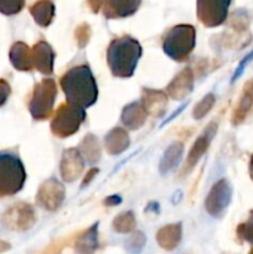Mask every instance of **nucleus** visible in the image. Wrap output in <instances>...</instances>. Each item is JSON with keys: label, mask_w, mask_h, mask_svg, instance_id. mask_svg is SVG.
I'll list each match as a JSON object with an SVG mask.
<instances>
[{"label": "nucleus", "mask_w": 253, "mask_h": 254, "mask_svg": "<svg viewBox=\"0 0 253 254\" xmlns=\"http://www.w3.org/2000/svg\"><path fill=\"white\" fill-rule=\"evenodd\" d=\"M62 91L64 92L67 103L86 109L93 106L98 98V87L93 73L86 64L72 67L62 76Z\"/></svg>", "instance_id": "obj_1"}, {"label": "nucleus", "mask_w": 253, "mask_h": 254, "mask_svg": "<svg viewBox=\"0 0 253 254\" xmlns=\"http://www.w3.org/2000/svg\"><path fill=\"white\" fill-rule=\"evenodd\" d=\"M143 50L140 44L130 36L114 39L107 50V62L112 74L118 78H129L135 72Z\"/></svg>", "instance_id": "obj_2"}, {"label": "nucleus", "mask_w": 253, "mask_h": 254, "mask_svg": "<svg viewBox=\"0 0 253 254\" xmlns=\"http://www.w3.org/2000/svg\"><path fill=\"white\" fill-rule=\"evenodd\" d=\"M196 45V30L191 25H176L165 34L163 50L171 60L184 62L189 60Z\"/></svg>", "instance_id": "obj_3"}, {"label": "nucleus", "mask_w": 253, "mask_h": 254, "mask_svg": "<svg viewBox=\"0 0 253 254\" xmlns=\"http://www.w3.org/2000/svg\"><path fill=\"white\" fill-rule=\"evenodd\" d=\"M25 180L26 173L19 156L11 151H0V197L19 192Z\"/></svg>", "instance_id": "obj_4"}, {"label": "nucleus", "mask_w": 253, "mask_h": 254, "mask_svg": "<svg viewBox=\"0 0 253 254\" xmlns=\"http://www.w3.org/2000/svg\"><path fill=\"white\" fill-rule=\"evenodd\" d=\"M86 119V109L71 103H64L57 108L51 121V131L59 138H68L77 133Z\"/></svg>", "instance_id": "obj_5"}, {"label": "nucleus", "mask_w": 253, "mask_h": 254, "mask_svg": "<svg viewBox=\"0 0 253 254\" xmlns=\"http://www.w3.org/2000/svg\"><path fill=\"white\" fill-rule=\"evenodd\" d=\"M56 96L57 86L52 78H44L35 86L29 103V111L34 119L45 121L51 117Z\"/></svg>", "instance_id": "obj_6"}, {"label": "nucleus", "mask_w": 253, "mask_h": 254, "mask_svg": "<svg viewBox=\"0 0 253 254\" xmlns=\"http://www.w3.org/2000/svg\"><path fill=\"white\" fill-rule=\"evenodd\" d=\"M232 0H197V17L205 26L216 27L227 19Z\"/></svg>", "instance_id": "obj_7"}, {"label": "nucleus", "mask_w": 253, "mask_h": 254, "mask_svg": "<svg viewBox=\"0 0 253 254\" xmlns=\"http://www.w3.org/2000/svg\"><path fill=\"white\" fill-rule=\"evenodd\" d=\"M232 189L226 179H221L215 184L205 200V208L208 215L221 217L230 205Z\"/></svg>", "instance_id": "obj_8"}, {"label": "nucleus", "mask_w": 253, "mask_h": 254, "mask_svg": "<svg viewBox=\"0 0 253 254\" xmlns=\"http://www.w3.org/2000/svg\"><path fill=\"white\" fill-rule=\"evenodd\" d=\"M64 188L56 179H49L40 186L36 195V203L49 211H56L64 201Z\"/></svg>", "instance_id": "obj_9"}, {"label": "nucleus", "mask_w": 253, "mask_h": 254, "mask_svg": "<svg viewBox=\"0 0 253 254\" xmlns=\"http://www.w3.org/2000/svg\"><path fill=\"white\" fill-rule=\"evenodd\" d=\"M216 130H217V124L210 123L208 127L206 128V130L196 139V141L193 143L192 148L189 151L188 156H186L185 165H184L183 171H181L180 176L189 175L191 171L193 170V168L196 166V164L198 163L201 158H202L203 154L207 151L208 146H210L211 140H212L213 135H215Z\"/></svg>", "instance_id": "obj_10"}, {"label": "nucleus", "mask_w": 253, "mask_h": 254, "mask_svg": "<svg viewBox=\"0 0 253 254\" xmlns=\"http://www.w3.org/2000/svg\"><path fill=\"white\" fill-rule=\"evenodd\" d=\"M84 168V159L77 148H69L63 151L60 173L61 178L67 183H72L79 178Z\"/></svg>", "instance_id": "obj_11"}, {"label": "nucleus", "mask_w": 253, "mask_h": 254, "mask_svg": "<svg viewBox=\"0 0 253 254\" xmlns=\"http://www.w3.org/2000/svg\"><path fill=\"white\" fill-rule=\"evenodd\" d=\"M6 223L10 228L17 231L30 230L36 222V215L34 208L27 203H19L15 205L5 216Z\"/></svg>", "instance_id": "obj_12"}, {"label": "nucleus", "mask_w": 253, "mask_h": 254, "mask_svg": "<svg viewBox=\"0 0 253 254\" xmlns=\"http://www.w3.org/2000/svg\"><path fill=\"white\" fill-rule=\"evenodd\" d=\"M193 82H195V74H193L192 69L190 67L184 68L168 84L166 93L170 98L176 99V101L186 98L192 92Z\"/></svg>", "instance_id": "obj_13"}, {"label": "nucleus", "mask_w": 253, "mask_h": 254, "mask_svg": "<svg viewBox=\"0 0 253 254\" xmlns=\"http://www.w3.org/2000/svg\"><path fill=\"white\" fill-rule=\"evenodd\" d=\"M32 68L42 74H51L54 71L55 52L47 42L40 41L31 49Z\"/></svg>", "instance_id": "obj_14"}, {"label": "nucleus", "mask_w": 253, "mask_h": 254, "mask_svg": "<svg viewBox=\"0 0 253 254\" xmlns=\"http://www.w3.org/2000/svg\"><path fill=\"white\" fill-rule=\"evenodd\" d=\"M104 16L108 19H122L135 14L141 0H101Z\"/></svg>", "instance_id": "obj_15"}, {"label": "nucleus", "mask_w": 253, "mask_h": 254, "mask_svg": "<svg viewBox=\"0 0 253 254\" xmlns=\"http://www.w3.org/2000/svg\"><path fill=\"white\" fill-rule=\"evenodd\" d=\"M140 103L148 116L159 118V117H163L165 114L166 107H168V96L161 91L144 88L141 92Z\"/></svg>", "instance_id": "obj_16"}, {"label": "nucleus", "mask_w": 253, "mask_h": 254, "mask_svg": "<svg viewBox=\"0 0 253 254\" xmlns=\"http://www.w3.org/2000/svg\"><path fill=\"white\" fill-rule=\"evenodd\" d=\"M146 117L148 114L140 102H133V103L128 104L124 107L123 112H122V122H123L124 127L131 129V130L140 129L145 123Z\"/></svg>", "instance_id": "obj_17"}, {"label": "nucleus", "mask_w": 253, "mask_h": 254, "mask_svg": "<svg viewBox=\"0 0 253 254\" xmlns=\"http://www.w3.org/2000/svg\"><path fill=\"white\" fill-rule=\"evenodd\" d=\"M129 143H130L129 135L123 128H113L108 131L104 138V146H106L107 153L111 155H118L123 153L128 149Z\"/></svg>", "instance_id": "obj_18"}, {"label": "nucleus", "mask_w": 253, "mask_h": 254, "mask_svg": "<svg viewBox=\"0 0 253 254\" xmlns=\"http://www.w3.org/2000/svg\"><path fill=\"white\" fill-rule=\"evenodd\" d=\"M181 236H183L181 223H173V225H168L158 231V233H156V242L164 250L173 251L180 243Z\"/></svg>", "instance_id": "obj_19"}, {"label": "nucleus", "mask_w": 253, "mask_h": 254, "mask_svg": "<svg viewBox=\"0 0 253 254\" xmlns=\"http://www.w3.org/2000/svg\"><path fill=\"white\" fill-rule=\"evenodd\" d=\"M98 248V223L82 232L74 242V251L78 254H93Z\"/></svg>", "instance_id": "obj_20"}, {"label": "nucleus", "mask_w": 253, "mask_h": 254, "mask_svg": "<svg viewBox=\"0 0 253 254\" xmlns=\"http://www.w3.org/2000/svg\"><path fill=\"white\" fill-rule=\"evenodd\" d=\"M184 154V144L181 141H175L171 144L164 153L163 158H161L160 165H159V170H160L161 175H166V174L171 173L178 168L179 163L183 159Z\"/></svg>", "instance_id": "obj_21"}, {"label": "nucleus", "mask_w": 253, "mask_h": 254, "mask_svg": "<svg viewBox=\"0 0 253 254\" xmlns=\"http://www.w3.org/2000/svg\"><path fill=\"white\" fill-rule=\"evenodd\" d=\"M10 61L19 71H31V49L24 42H16L10 50Z\"/></svg>", "instance_id": "obj_22"}, {"label": "nucleus", "mask_w": 253, "mask_h": 254, "mask_svg": "<svg viewBox=\"0 0 253 254\" xmlns=\"http://www.w3.org/2000/svg\"><path fill=\"white\" fill-rule=\"evenodd\" d=\"M35 21L42 27L49 26L55 16V5L50 0H39L30 7Z\"/></svg>", "instance_id": "obj_23"}, {"label": "nucleus", "mask_w": 253, "mask_h": 254, "mask_svg": "<svg viewBox=\"0 0 253 254\" xmlns=\"http://www.w3.org/2000/svg\"><path fill=\"white\" fill-rule=\"evenodd\" d=\"M77 149L82 154L84 161H88L89 164H96L101 159V146L96 136L92 134L84 136Z\"/></svg>", "instance_id": "obj_24"}, {"label": "nucleus", "mask_w": 253, "mask_h": 254, "mask_svg": "<svg viewBox=\"0 0 253 254\" xmlns=\"http://www.w3.org/2000/svg\"><path fill=\"white\" fill-rule=\"evenodd\" d=\"M252 97H253V82L247 84L245 87V92H243L242 99H241L240 104H238L237 109L235 111L232 117L233 124H238L245 119L246 114H247L248 109H250L251 103H252Z\"/></svg>", "instance_id": "obj_25"}, {"label": "nucleus", "mask_w": 253, "mask_h": 254, "mask_svg": "<svg viewBox=\"0 0 253 254\" xmlns=\"http://www.w3.org/2000/svg\"><path fill=\"white\" fill-rule=\"evenodd\" d=\"M136 226L135 217L131 211L121 213L113 221V230L118 233H130Z\"/></svg>", "instance_id": "obj_26"}, {"label": "nucleus", "mask_w": 253, "mask_h": 254, "mask_svg": "<svg viewBox=\"0 0 253 254\" xmlns=\"http://www.w3.org/2000/svg\"><path fill=\"white\" fill-rule=\"evenodd\" d=\"M215 101H216L215 96H213L212 93L206 94V96L203 97V98L201 99L197 104H196L195 108H193V112H192L193 118L202 119L203 117H205L206 114H207L208 112L212 109L213 104H215Z\"/></svg>", "instance_id": "obj_27"}, {"label": "nucleus", "mask_w": 253, "mask_h": 254, "mask_svg": "<svg viewBox=\"0 0 253 254\" xmlns=\"http://www.w3.org/2000/svg\"><path fill=\"white\" fill-rule=\"evenodd\" d=\"M237 236L240 240L246 241L253 246V211H251L247 221L237 227Z\"/></svg>", "instance_id": "obj_28"}, {"label": "nucleus", "mask_w": 253, "mask_h": 254, "mask_svg": "<svg viewBox=\"0 0 253 254\" xmlns=\"http://www.w3.org/2000/svg\"><path fill=\"white\" fill-rule=\"evenodd\" d=\"M25 0H0V12L4 15H15L22 10Z\"/></svg>", "instance_id": "obj_29"}, {"label": "nucleus", "mask_w": 253, "mask_h": 254, "mask_svg": "<svg viewBox=\"0 0 253 254\" xmlns=\"http://www.w3.org/2000/svg\"><path fill=\"white\" fill-rule=\"evenodd\" d=\"M144 245H145V236L141 232H135L129 238L128 243H126V248L131 253H139L141 248L144 247Z\"/></svg>", "instance_id": "obj_30"}, {"label": "nucleus", "mask_w": 253, "mask_h": 254, "mask_svg": "<svg viewBox=\"0 0 253 254\" xmlns=\"http://www.w3.org/2000/svg\"><path fill=\"white\" fill-rule=\"evenodd\" d=\"M89 37H91V30L87 24L81 25V26L77 27L76 30V41L78 44V46L81 49H83L89 41Z\"/></svg>", "instance_id": "obj_31"}, {"label": "nucleus", "mask_w": 253, "mask_h": 254, "mask_svg": "<svg viewBox=\"0 0 253 254\" xmlns=\"http://www.w3.org/2000/svg\"><path fill=\"white\" fill-rule=\"evenodd\" d=\"M9 93H10L9 84L1 79V81H0V106H1L5 101H6Z\"/></svg>", "instance_id": "obj_32"}, {"label": "nucleus", "mask_w": 253, "mask_h": 254, "mask_svg": "<svg viewBox=\"0 0 253 254\" xmlns=\"http://www.w3.org/2000/svg\"><path fill=\"white\" fill-rule=\"evenodd\" d=\"M98 169L97 168H93V169H91V170L88 171V173L86 174V176H84V179H83V181H82V188H84V186L86 185H88L89 183H91L92 180H93L94 179V176L97 175V174H98Z\"/></svg>", "instance_id": "obj_33"}, {"label": "nucleus", "mask_w": 253, "mask_h": 254, "mask_svg": "<svg viewBox=\"0 0 253 254\" xmlns=\"http://www.w3.org/2000/svg\"><path fill=\"white\" fill-rule=\"evenodd\" d=\"M122 202V198L119 197V196H109V197H107L106 200H104V205L107 206H116L118 205V203Z\"/></svg>", "instance_id": "obj_34"}, {"label": "nucleus", "mask_w": 253, "mask_h": 254, "mask_svg": "<svg viewBox=\"0 0 253 254\" xmlns=\"http://www.w3.org/2000/svg\"><path fill=\"white\" fill-rule=\"evenodd\" d=\"M250 170H251V174H252V176H253V155H252V158H251V163H250Z\"/></svg>", "instance_id": "obj_35"}, {"label": "nucleus", "mask_w": 253, "mask_h": 254, "mask_svg": "<svg viewBox=\"0 0 253 254\" xmlns=\"http://www.w3.org/2000/svg\"><path fill=\"white\" fill-rule=\"evenodd\" d=\"M250 254H253V250H252V251H251V252H250Z\"/></svg>", "instance_id": "obj_36"}]
</instances>
